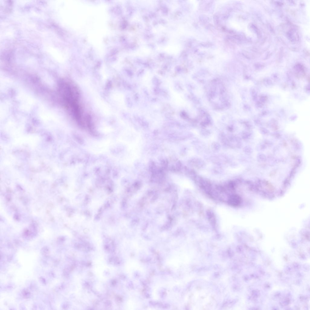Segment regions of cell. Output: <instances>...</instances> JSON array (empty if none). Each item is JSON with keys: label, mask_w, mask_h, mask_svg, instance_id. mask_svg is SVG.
<instances>
[{"label": "cell", "mask_w": 310, "mask_h": 310, "mask_svg": "<svg viewBox=\"0 0 310 310\" xmlns=\"http://www.w3.org/2000/svg\"><path fill=\"white\" fill-rule=\"evenodd\" d=\"M241 198L237 195H232L230 196L228 200L229 204L233 206H237L241 202Z\"/></svg>", "instance_id": "obj_1"}]
</instances>
